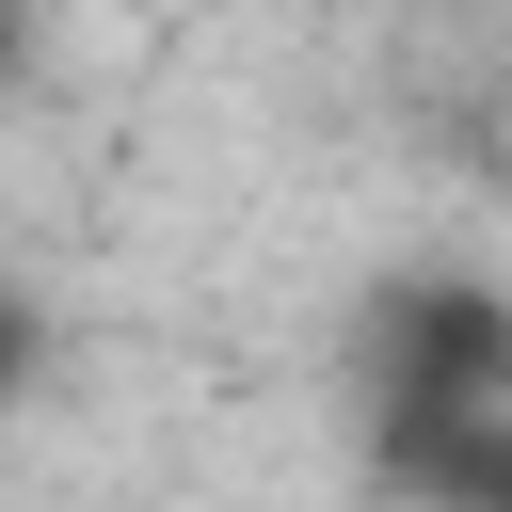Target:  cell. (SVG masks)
Here are the masks:
<instances>
[{
    "label": "cell",
    "mask_w": 512,
    "mask_h": 512,
    "mask_svg": "<svg viewBox=\"0 0 512 512\" xmlns=\"http://www.w3.org/2000/svg\"><path fill=\"white\" fill-rule=\"evenodd\" d=\"M352 368H368L384 464L496 480V432H512V288H480V272H384Z\"/></svg>",
    "instance_id": "6da1fadb"
},
{
    "label": "cell",
    "mask_w": 512,
    "mask_h": 512,
    "mask_svg": "<svg viewBox=\"0 0 512 512\" xmlns=\"http://www.w3.org/2000/svg\"><path fill=\"white\" fill-rule=\"evenodd\" d=\"M0 64H16V0H0Z\"/></svg>",
    "instance_id": "7a4b0ae2"
}]
</instances>
